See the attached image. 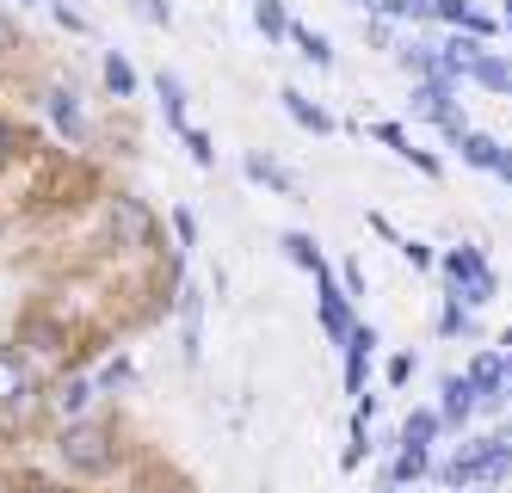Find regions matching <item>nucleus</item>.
Wrapping results in <instances>:
<instances>
[{
	"instance_id": "2eb2a0df",
	"label": "nucleus",
	"mask_w": 512,
	"mask_h": 493,
	"mask_svg": "<svg viewBox=\"0 0 512 493\" xmlns=\"http://www.w3.org/2000/svg\"><path fill=\"white\" fill-rule=\"evenodd\" d=\"M155 93H161L167 124H173V130H186V81H179L173 68H161V74H155Z\"/></svg>"
},
{
	"instance_id": "c85d7f7f",
	"label": "nucleus",
	"mask_w": 512,
	"mask_h": 493,
	"mask_svg": "<svg viewBox=\"0 0 512 493\" xmlns=\"http://www.w3.org/2000/svg\"><path fill=\"white\" fill-rule=\"evenodd\" d=\"M371 229H377V235H383V241H389V247H401V235H395V222H389V216H383V210H371Z\"/></svg>"
},
{
	"instance_id": "39448f33",
	"label": "nucleus",
	"mask_w": 512,
	"mask_h": 493,
	"mask_svg": "<svg viewBox=\"0 0 512 493\" xmlns=\"http://www.w3.org/2000/svg\"><path fill=\"white\" fill-rule=\"evenodd\" d=\"M371 136H377V142L389 148V155H401V161H408L414 173H426V179H438V173H445V167H438V155H426V148H414V136L401 130V124H389V118H383V124H371Z\"/></svg>"
},
{
	"instance_id": "c756f323",
	"label": "nucleus",
	"mask_w": 512,
	"mask_h": 493,
	"mask_svg": "<svg viewBox=\"0 0 512 493\" xmlns=\"http://www.w3.org/2000/svg\"><path fill=\"white\" fill-rule=\"evenodd\" d=\"M408 376H414V358H408V352L389 358V383H408Z\"/></svg>"
},
{
	"instance_id": "f03ea898",
	"label": "nucleus",
	"mask_w": 512,
	"mask_h": 493,
	"mask_svg": "<svg viewBox=\"0 0 512 493\" xmlns=\"http://www.w3.org/2000/svg\"><path fill=\"white\" fill-rule=\"evenodd\" d=\"M62 463L81 469V475H87V469H93V475L112 469V432H105V426H68V432H62Z\"/></svg>"
},
{
	"instance_id": "f3484780",
	"label": "nucleus",
	"mask_w": 512,
	"mask_h": 493,
	"mask_svg": "<svg viewBox=\"0 0 512 493\" xmlns=\"http://www.w3.org/2000/svg\"><path fill=\"white\" fill-rule=\"evenodd\" d=\"M290 44H297L315 68H334V44H327V37L315 31V25H303V19H290Z\"/></svg>"
},
{
	"instance_id": "bb28decb",
	"label": "nucleus",
	"mask_w": 512,
	"mask_h": 493,
	"mask_svg": "<svg viewBox=\"0 0 512 493\" xmlns=\"http://www.w3.org/2000/svg\"><path fill=\"white\" fill-rule=\"evenodd\" d=\"M173 229H179V241L192 247V241H198V216H192V210H173Z\"/></svg>"
},
{
	"instance_id": "6ab92c4d",
	"label": "nucleus",
	"mask_w": 512,
	"mask_h": 493,
	"mask_svg": "<svg viewBox=\"0 0 512 493\" xmlns=\"http://www.w3.org/2000/svg\"><path fill=\"white\" fill-rule=\"evenodd\" d=\"M105 93H112V99H130L136 93V68L118 50H105Z\"/></svg>"
},
{
	"instance_id": "473e14b6",
	"label": "nucleus",
	"mask_w": 512,
	"mask_h": 493,
	"mask_svg": "<svg viewBox=\"0 0 512 493\" xmlns=\"http://www.w3.org/2000/svg\"><path fill=\"white\" fill-rule=\"evenodd\" d=\"M500 25H506V37H512V0H500Z\"/></svg>"
},
{
	"instance_id": "1a4fd4ad",
	"label": "nucleus",
	"mask_w": 512,
	"mask_h": 493,
	"mask_svg": "<svg viewBox=\"0 0 512 493\" xmlns=\"http://www.w3.org/2000/svg\"><path fill=\"white\" fill-rule=\"evenodd\" d=\"M44 111H50V124L68 136V142H87V118H81V99L68 93V87H50L44 93Z\"/></svg>"
},
{
	"instance_id": "9d476101",
	"label": "nucleus",
	"mask_w": 512,
	"mask_h": 493,
	"mask_svg": "<svg viewBox=\"0 0 512 493\" xmlns=\"http://www.w3.org/2000/svg\"><path fill=\"white\" fill-rule=\"evenodd\" d=\"M112 222H118V247H149V210H142V198H112Z\"/></svg>"
},
{
	"instance_id": "7ed1b4c3",
	"label": "nucleus",
	"mask_w": 512,
	"mask_h": 493,
	"mask_svg": "<svg viewBox=\"0 0 512 493\" xmlns=\"http://www.w3.org/2000/svg\"><path fill=\"white\" fill-rule=\"evenodd\" d=\"M315 309H321V327H327V339H334V346H346V333L358 327L352 321V296H340V284H334V272H315Z\"/></svg>"
},
{
	"instance_id": "4be33fe9",
	"label": "nucleus",
	"mask_w": 512,
	"mask_h": 493,
	"mask_svg": "<svg viewBox=\"0 0 512 493\" xmlns=\"http://www.w3.org/2000/svg\"><path fill=\"white\" fill-rule=\"evenodd\" d=\"M93 395H99V383H87V376H75V383H68V389L56 395V407H62V413H87V407H93Z\"/></svg>"
},
{
	"instance_id": "412c9836",
	"label": "nucleus",
	"mask_w": 512,
	"mask_h": 493,
	"mask_svg": "<svg viewBox=\"0 0 512 493\" xmlns=\"http://www.w3.org/2000/svg\"><path fill=\"white\" fill-rule=\"evenodd\" d=\"M438 333H451V339H457V333H469V302H463V296H451V290L438 296Z\"/></svg>"
},
{
	"instance_id": "4468645a",
	"label": "nucleus",
	"mask_w": 512,
	"mask_h": 493,
	"mask_svg": "<svg viewBox=\"0 0 512 493\" xmlns=\"http://www.w3.org/2000/svg\"><path fill=\"white\" fill-rule=\"evenodd\" d=\"M241 167H247V179H253V185H266V192H278V198H290V192H297V173H290V167H278L272 155H247Z\"/></svg>"
},
{
	"instance_id": "cd10ccee",
	"label": "nucleus",
	"mask_w": 512,
	"mask_h": 493,
	"mask_svg": "<svg viewBox=\"0 0 512 493\" xmlns=\"http://www.w3.org/2000/svg\"><path fill=\"white\" fill-rule=\"evenodd\" d=\"M340 278H346V296H364V272H358V259L340 265Z\"/></svg>"
},
{
	"instance_id": "393cba45",
	"label": "nucleus",
	"mask_w": 512,
	"mask_h": 493,
	"mask_svg": "<svg viewBox=\"0 0 512 493\" xmlns=\"http://www.w3.org/2000/svg\"><path fill=\"white\" fill-rule=\"evenodd\" d=\"M130 13L136 19H149V25H167L173 13H167V0H130Z\"/></svg>"
},
{
	"instance_id": "ddd939ff",
	"label": "nucleus",
	"mask_w": 512,
	"mask_h": 493,
	"mask_svg": "<svg viewBox=\"0 0 512 493\" xmlns=\"http://www.w3.org/2000/svg\"><path fill=\"white\" fill-rule=\"evenodd\" d=\"M469 81L488 87V93H500V99H512V56L482 50V56H475V68H469Z\"/></svg>"
},
{
	"instance_id": "5701e85b",
	"label": "nucleus",
	"mask_w": 512,
	"mask_h": 493,
	"mask_svg": "<svg viewBox=\"0 0 512 493\" xmlns=\"http://www.w3.org/2000/svg\"><path fill=\"white\" fill-rule=\"evenodd\" d=\"M179 142H186V155H192L198 167H216V148H210V130H198V124H186V130H179Z\"/></svg>"
},
{
	"instance_id": "20e7f679",
	"label": "nucleus",
	"mask_w": 512,
	"mask_h": 493,
	"mask_svg": "<svg viewBox=\"0 0 512 493\" xmlns=\"http://www.w3.org/2000/svg\"><path fill=\"white\" fill-rule=\"evenodd\" d=\"M463 376H469L475 401H482V413H500V407H506V401H500V383H506V346H494V352H475Z\"/></svg>"
},
{
	"instance_id": "a211bd4d",
	"label": "nucleus",
	"mask_w": 512,
	"mask_h": 493,
	"mask_svg": "<svg viewBox=\"0 0 512 493\" xmlns=\"http://www.w3.org/2000/svg\"><path fill=\"white\" fill-rule=\"evenodd\" d=\"M445 432L438 426V407H420V413H408V426H401V438L395 444H414V450H432V438Z\"/></svg>"
},
{
	"instance_id": "0eeeda50",
	"label": "nucleus",
	"mask_w": 512,
	"mask_h": 493,
	"mask_svg": "<svg viewBox=\"0 0 512 493\" xmlns=\"http://www.w3.org/2000/svg\"><path fill=\"white\" fill-rule=\"evenodd\" d=\"M278 99H284V118H290V124H303L309 136H334V130H340V118H334V111H321V105H315L303 87H284Z\"/></svg>"
},
{
	"instance_id": "f704fd0d",
	"label": "nucleus",
	"mask_w": 512,
	"mask_h": 493,
	"mask_svg": "<svg viewBox=\"0 0 512 493\" xmlns=\"http://www.w3.org/2000/svg\"><path fill=\"white\" fill-rule=\"evenodd\" d=\"M352 7H371V13H377V0H352Z\"/></svg>"
},
{
	"instance_id": "a878e982",
	"label": "nucleus",
	"mask_w": 512,
	"mask_h": 493,
	"mask_svg": "<svg viewBox=\"0 0 512 493\" xmlns=\"http://www.w3.org/2000/svg\"><path fill=\"white\" fill-rule=\"evenodd\" d=\"M93 383H99V389H118V383H130V364H124V358H112V364H105V370L93 376Z\"/></svg>"
},
{
	"instance_id": "423d86ee",
	"label": "nucleus",
	"mask_w": 512,
	"mask_h": 493,
	"mask_svg": "<svg viewBox=\"0 0 512 493\" xmlns=\"http://www.w3.org/2000/svg\"><path fill=\"white\" fill-rule=\"evenodd\" d=\"M25 401H31V364L13 346H0V413H19Z\"/></svg>"
},
{
	"instance_id": "2f4dec72",
	"label": "nucleus",
	"mask_w": 512,
	"mask_h": 493,
	"mask_svg": "<svg viewBox=\"0 0 512 493\" xmlns=\"http://www.w3.org/2000/svg\"><path fill=\"white\" fill-rule=\"evenodd\" d=\"M457 493H494V481H469V487H457Z\"/></svg>"
},
{
	"instance_id": "f8f14e48",
	"label": "nucleus",
	"mask_w": 512,
	"mask_h": 493,
	"mask_svg": "<svg viewBox=\"0 0 512 493\" xmlns=\"http://www.w3.org/2000/svg\"><path fill=\"white\" fill-rule=\"evenodd\" d=\"M469 413H482V401H475L469 376H445V401H438V426H463Z\"/></svg>"
},
{
	"instance_id": "b1692460",
	"label": "nucleus",
	"mask_w": 512,
	"mask_h": 493,
	"mask_svg": "<svg viewBox=\"0 0 512 493\" xmlns=\"http://www.w3.org/2000/svg\"><path fill=\"white\" fill-rule=\"evenodd\" d=\"M401 259H408L414 272H438V253H432L426 241H401Z\"/></svg>"
},
{
	"instance_id": "9b49d317",
	"label": "nucleus",
	"mask_w": 512,
	"mask_h": 493,
	"mask_svg": "<svg viewBox=\"0 0 512 493\" xmlns=\"http://www.w3.org/2000/svg\"><path fill=\"white\" fill-rule=\"evenodd\" d=\"M457 155H463L475 173H500L506 142H500V136H482V130H463V136H457Z\"/></svg>"
},
{
	"instance_id": "aec40b11",
	"label": "nucleus",
	"mask_w": 512,
	"mask_h": 493,
	"mask_svg": "<svg viewBox=\"0 0 512 493\" xmlns=\"http://www.w3.org/2000/svg\"><path fill=\"white\" fill-rule=\"evenodd\" d=\"M284 259H290V265H303L309 278L327 265V259H321V247H315V235H284Z\"/></svg>"
},
{
	"instance_id": "72a5a7b5",
	"label": "nucleus",
	"mask_w": 512,
	"mask_h": 493,
	"mask_svg": "<svg viewBox=\"0 0 512 493\" xmlns=\"http://www.w3.org/2000/svg\"><path fill=\"white\" fill-rule=\"evenodd\" d=\"M7 148H13V136H7V124H0V161H7Z\"/></svg>"
},
{
	"instance_id": "f257e3e1",
	"label": "nucleus",
	"mask_w": 512,
	"mask_h": 493,
	"mask_svg": "<svg viewBox=\"0 0 512 493\" xmlns=\"http://www.w3.org/2000/svg\"><path fill=\"white\" fill-rule=\"evenodd\" d=\"M438 278H445V290H451V296H463L469 309H488V302L500 296V278H494L488 253L475 247V241H463V247H451L445 259H438Z\"/></svg>"
},
{
	"instance_id": "dca6fc26",
	"label": "nucleus",
	"mask_w": 512,
	"mask_h": 493,
	"mask_svg": "<svg viewBox=\"0 0 512 493\" xmlns=\"http://www.w3.org/2000/svg\"><path fill=\"white\" fill-rule=\"evenodd\" d=\"M253 25H260L266 44H290V13H284V0H253Z\"/></svg>"
},
{
	"instance_id": "7c9ffc66",
	"label": "nucleus",
	"mask_w": 512,
	"mask_h": 493,
	"mask_svg": "<svg viewBox=\"0 0 512 493\" xmlns=\"http://www.w3.org/2000/svg\"><path fill=\"white\" fill-rule=\"evenodd\" d=\"M500 401L512 407V352H506V383H500Z\"/></svg>"
},
{
	"instance_id": "6e6552de",
	"label": "nucleus",
	"mask_w": 512,
	"mask_h": 493,
	"mask_svg": "<svg viewBox=\"0 0 512 493\" xmlns=\"http://www.w3.org/2000/svg\"><path fill=\"white\" fill-rule=\"evenodd\" d=\"M340 352H346V395H364V376H371V352H377V333L358 321V327L346 333V346H340Z\"/></svg>"
}]
</instances>
